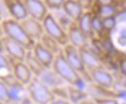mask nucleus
Returning <instances> with one entry per match:
<instances>
[{
  "mask_svg": "<svg viewBox=\"0 0 126 104\" xmlns=\"http://www.w3.org/2000/svg\"><path fill=\"white\" fill-rule=\"evenodd\" d=\"M10 60L12 61V72L14 77L19 83L23 84L24 86H27L34 77V74L29 68V66L24 61L15 60L12 59Z\"/></svg>",
  "mask_w": 126,
  "mask_h": 104,
  "instance_id": "0eeeda50",
  "label": "nucleus"
},
{
  "mask_svg": "<svg viewBox=\"0 0 126 104\" xmlns=\"http://www.w3.org/2000/svg\"><path fill=\"white\" fill-rule=\"evenodd\" d=\"M47 7L48 9H52V10H59L62 9L63 4L65 2V0H44Z\"/></svg>",
  "mask_w": 126,
  "mask_h": 104,
  "instance_id": "393cba45",
  "label": "nucleus"
},
{
  "mask_svg": "<svg viewBox=\"0 0 126 104\" xmlns=\"http://www.w3.org/2000/svg\"><path fill=\"white\" fill-rule=\"evenodd\" d=\"M114 4V0H94L93 6H102V5H110Z\"/></svg>",
  "mask_w": 126,
  "mask_h": 104,
  "instance_id": "c85d7f7f",
  "label": "nucleus"
},
{
  "mask_svg": "<svg viewBox=\"0 0 126 104\" xmlns=\"http://www.w3.org/2000/svg\"><path fill=\"white\" fill-rule=\"evenodd\" d=\"M92 28H93L95 34H98V35H102L103 32H105L102 18H100L99 16L94 14V13L92 16Z\"/></svg>",
  "mask_w": 126,
  "mask_h": 104,
  "instance_id": "5701e85b",
  "label": "nucleus"
},
{
  "mask_svg": "<svg viewBox=\"0 0 126 104\" xmlns=\"http://www.w3.org/2000/svg\"><path fill=\"white\" fill-rule=\"evenodd\" d=\"M31 51L34 57L45 68H51L56 55H54L52 52L47 49L40 41H37L35 43Z\"/></svg>",
  "mask_w": 126,
  "mask_h": 104,
  "instance_id": "9b49d317",
  "label": "nucleus"
},
{
  "mask_svg": "<svg viewBox=\"0 0 126 104\" xmlns=\"http://www.w3.org/2000/svg\"><path fill=\"white\" fill-rule=\"evenodd\" d=\"M1 29L5 36L20 43L28 51H31L36 43L21 25L20 21L15 19H5L1 21Z\"/></svg>",
  "mask_w": 126,
  "mask_h": 104,
  "instance_id": "f03ea898",
  "label": "nucleus"
},
{
  "mask_svg": "<svg viewBox=\"0 0 126 104\" xmlns=\"http://www.w3.org/2000/svg\"><path fill=\"white\" fill-rule=\"evenodd\" d=\"M24 62L29 66V68L31 69V71L33 72L34 76H39V75L41 74V73L46 69V68L37 60V59L34 57L32 51H28Z\"/></svg>",
  "mask_w": 126,
  "mask_h": 104,
  "instance_id": "6ab92c4d",
  "label": "nucleus"
},
{
  "mask_svg": "<svg viewBox=\"0 0 126 104\" xmlns=\"http://www.w3.org/2000/svg\"><path fill=\"white\" fill-rule=\"evenodd\" d=\"M67 34H68V39L69 43L74 45L77 48H81L87 45V36L80 30L77 21H73L67 29Z\"/></svg>",
  "mask_w": 126,
  "mask_h": 104,
  "instance_id": "ddd939ff",
  "label": "nucleus"
},
{
  "mask_svg": "<svg viewBox=\"0 0 126 104\" xmlns=\"http://www.w3.org/2000/svg\"><path fill=\"white\" fill-rule=\"evenodd\" d=\"M118 67L121 74L126 78V56L121 57L118 60Z\"/></svg>",
  "mask_w": 126,
  "mask_h": 104,
  "instance_id": "cd10ccee",
  "label": "nucleus"
},
{
  "mask_svg": "<svg viewBox=\"0 0 126 104\" xmlns=\"http://www.w3.org/2000/svg\"><path fill=\"white\" fill-rule=\"evenodd\" d=\"M1 49L10 59L19 61H24L28 53V50L20 43L5 35L1 37Z\"/></svg>",
  "mask_w": 126,
  "mask_h": 104,
  "instance_id": "39448f33",
  "label": "nucleus"
},
{
  "mask_svg": "<svg viewBox=\"0 0 126 104\" xmlns=\"http://www.w3.org/2000/svg\"><path fill=\"white\" fill-rule=\"evenodd\" d=\"M94 100L98 104H120L117 99L112 97H95Z\"/></svg>",
  "mask_w": 126,
  "mask_h": 104,
  "instance_id": "a878e982",
  "label": "nucleus"
},
{
  "mask_svg": "<svg viewBox=\"0 0 126 104\" xmlns=\"http://www.w3.org/2000/svg\"><path fill=\"white\" fill-rule=\"evenodd\" d=\"M33 104H34V103H33Z\"/></svg>",
  "mask_w": 126,
  "mask_h": 104,
  "instance_id": "f704fd0d",
  "label": "nucleus"
},
{
  "mask_svg": "<svg viewBox=\"0 0 126 104\" xmlns=\"http://www.w3.org/2000/svg\"><path fill=\"white\" fill-rule=\"evenodd\" d=\"M26 91L34 104H49L54 98L53 89L46 85L39 77L34 76L26 86Z\"/></svg>",
  "mask_w": 126,
  "mask_h": 104,
  "instance_id": "7ed1b4c3",
  "label": "nucleus"
},
{
  "mask_svg": "<svg viewBox=\"0 0 126 104\" xmlns=\"http://www.w3.org/2000/svg\"><path fill=\"white\" fill-rule=\"evenodd\" d=\"M92 16L93 12L85 11L80 17V19L77 21L80 30L87 36V38H92L95 34L92 28Z\"/></svg>",
  "mask_w": 126,
  "mask_h": 104,
  "instance_id": "dca6fc26",
  "label": "nucleus"
},
{
  "mask_svg": "<svg viewBox=\"0 0 126 104\" xmlns=\"http://www.w3.org/2000/svg\"><path fill=\"white\" fill-rule=\"evenodd\" d=\"M23 2L26 7L28 16L33 19L43 21V20L48 14V8L44 0H23Z\"/></svg>",
  "mask_w": 126,
  "mask_h": 104,
  "instance_id": "f8f14e48",
  "label": "nucleus"
},
{
  "mask_svg": "<svg viewBox=\"0 0 126 104\" xmlns=\"http://www.w3.org/2000/svg\"><path fill=\"white\" fill-rule=\"evenodd\" d=\"M95 7H96V12L94 14L98 15L102 19L107 18V17H111V16H116L117 14V9H116L115 4L95 6Z\"/></svg>",
  "mask_w": 126,
  "mask_h": 104,
  "instance_id": "412c9836",
  "label": "nucleus"
},
{
  "mask_svg": "<svg viewBox=\"0 0 126 104\" xmlns=\"http://www.w3.org/2000/svg\"><path fill=\"white\" fill-rule=\"evenodd\" d=\"M40 42L44 45L47 49H48L50 52H52L54 55H57L59 54L60 52H62L63 47L59 44L56 40H54L53 38H51L50 36H48L47 34H44L43 37L41 38Z\"/></svg>",
  "mask_w": 126,
  "mask_h": 104,
  "instance_id": "aec40b11",
  "label": "nucleus"
},
{
  "mask_svg": "<svg viewBox=\"0 0 126 104\" xmlns=\"http://www.w3.org/2000/svg\"><path fill=\"white\" fill-rule=\"evenodd\" d=\"M62 10L64 14L73 21H78L85 12L77 0H65Z\"/></svg>",
  "mask_w": 126,
  "mask_h": 104,
  "instance_id": "2eb2a0df",
  "label": "nucleus"
},
{
  "mask_svg": "<svg viewBox=\"0 0 126 104\" xmlns=\"http://www.w3.org/2000/svg\"><path fill=\"white\" fill-rule=\"evenodd\" d=\"M49 104H72V102L66 100L65 98H62V97H60V98L55 97Z\"/></svg>",
  "mask_w": 126,
  "mask_h": 104,
  "instance_id": "c756f323",
  "label": "nucleus"
},
{
  "mask_svg": "<svg viewBox=\"0 0 126 104\" xmlns=\"http://www.w3.org/2000/svg\"><path fill=\"white\" fill-rule=\"evenodd\" d=\"M89 72L90 79L95 84L103 89H110L113 86V77L108 70H106L103 67H98L92 69Z\"/></svg>",
  "mask_w": 126,
  "mask_h": 104,
  "instance_id": "9d476101",
  "label": "nucleus"
},
{
  "mask_svg": "<svg viewBox=\"0 0 126 104\" xmlns=\"http://www.w3.org/2000/svg\"><path fill=\"white\" fill-rule=\"evenodd\" d=\"M103 21V26L105 32H110L112 29H114L115 25H116V17L115 16H111V17H107L102 19Z\"/></svg>",
  "mask_w": 126,
  "mask_h": 104,
  "instance_id": "b1692460",
  "label": "nucleus"
},
{
  "mask_svg": "<svg viewBox=\"0 0 126 104\" xmlns=\"http://www.w3.org/2000/svg\"><path fill=\"white\" fill-rule=\"evenodd\" d=\"M78 104H98L96 101L94 100V98L93 99H88V98H85V99H83L82 101H80L79 103Z\"/></svg>",
  "mask_w": 126,
  "mask_h": 104,
  "instance_id": "7c9ffc66",
  "label": "nucleus"
},
{
  "mask_svg": "<svg viewBox=\"0 0 126 104\" xmlns=\"http://www.w3.org/2000/svg\"><path fill=\"white\" fill-rule=\"evenodd\" d=\"M84 11H89V9L94 5V0H77Z\"/></svg>",
  "mask_w": 126,
  "mask_h": 104,
  "instance_id": "bb28decb",
  "label": "nucleus"
},
{
  "mask_svg": "<svg viewBox=\"0 0 126 104\" xmlns=\"http://www.w3.org/2000/svg\"><path fill=\"white\" fill-rule=\"evenodd\" d=\"M63 53H64L66 60H68V62L79 72V74L82 75V76L84 75L85 77L89 76L88 70L86 69V67L84 66V64L81 60L79 48H77L74 45L69 43V44L65 45L63 47Z\"/></svg>",
  "mask_w": 126,
  "mask_h": 104,
  "instance_id": "423d86ee",
  "label": "nucleus"
},
{
  "mask_svg": "<svg viewBox=\"0 0 126 104\" xmlns=\"http://www.w3.org/2000/svg\"><path fill=\"white\" fill-rule=\"evenodd\" d=\"M125 88H126V82H125Z\"/></svg>",
  "mask_w": 126,
  "mask_h": 104,
  "instance_id": "72a5a7b5",
  "label": "nucleus"
},
{
  "mask_svg": "<svg viewBox=\"0 0 126 104\" xmlns=\"http://www.w3.org/2000/svg\"><path fill=\"white\" fill-rule=\"evenodd\" d=\"M67 97L70 99V101L72 103L78 104L80 101H82L83 99H85L87 97V94L82 89L69 85L68 91H67Z\"/></svg>",
  "mask_w": 126,
  "mask_h": 104,
  "instance_id": "a211bd4d",
  "label": "nucleus"
},
{
  "mask_svg": "<svg viewBox=\"0 0 126 104\" xmlns=\"http://www.w3.org/2000/svg\"><path fill=\"white\" fill-rule=\"evenodd\" d=\"M79 51L81 60H82L84 66L86 67V69L88 71L95 69V68H98V67H103L101 60L99 59V57L93 51H91L87 46L79 48Z\"/></svg>",
  "mask_w": 126,
  "mask_h": 104,
  "instance_id": "4468645a",
  "label": "nucleus"
},
{
  "mask_svg": "<svg viewBox=\"0 0 126 104\" xmlns=\"http://www.w3.org/2000/svg\"><path fill=\"white\" fill-rule=\"evenodd\" d=\"M0 102L6 104H10L12 102L9 87L5 83V81L2 79H0Z\"/></svg>",
  "mask_w": 126,
  "mask_h": 104,
  "instance_id": "4be33fe9",
  "label": "nucleus"
},
{
  "mask_svg": "<svg viewBox=\"0 0 126 104\" xmlns=\"http://www.w3.org/2000/svg\"><path fill=\"white\" fill-rule=\"evenodd\" d=\"M120 6H121V8H122L123 13H126V0H121Z\"/></svg>",
  "mask_w": 126,
  "mask_h": 104,
  "instance_id": "2f4dec72",
  "label": "nucleus"
},
{
  "mask_svg": "<svg viewBox=\"0 0 126 104\" xmlns=\"http://www.w3.org/2000/svg\"><path fill=\"white\" fill-rule=\"evenodd\" d=\"M1 3L4 4L12 19L21 21L29 17L23 0H1Z\"/></svg>",
  "mask_w": 126,
  "mask_h": 104,
  "instance_id": "6e6552de",
  "label": "nucleus"
},
{
  "mask_svg": "<svg viewBox=\"0 0 126 104\" xmlns=\"http://www.w3.org/2000/svg\"><path fill=\"white\" fill-rule=\"evenodd\" d=\"M43 25L45 28V33L56 40L62 47L69 44L67 31L51 14L48 13L43 20Z\"/></svg>",
  "mask_w": 126,
  "mask_h": 104,
  "instance_id": "20e7f679",
  "label": "nucleus"
},
{
  "mask_svg": "<svg viewBox=\"0 0 126 104\" xmlns=\"http://www.w3.org/2000/svg\"><path fill=\"white\" fill-rule=\"evenodd\" d=\"M37 77H39L46 85H47L51 89H54L55 87H58L59 85H61V82H63L61 78L53 70H49V68H46L41 74L37 76Z\"/></svg>",
  "mask_w": 126,
  "mask_h": 104,
  "instance_id": "f3484780",
  "label": "nucleus"
},
{
  "mask_svg": "<svg viewBox=\"0 0 126 104\" xmlns=\"http://www.w3.org/2000/svg\"><path fill=\"white\" fill-rule=\"evenodd\" d=\"M1 104H6V103H3V102H1Z\"/></svg>",
  "mask_w": 126,
  "mask_h": 104,
  "instance_id": "473e14b6",
  "label": "nucleus"
},
{
  "mask_svg": "<svg viewBox=\"0 0 126 104\" xmlns=\"http://www.w3.org/2000/svg\"><path fill=\"white\" fill-rule=\"evenodd\" d=\"M21 25L27 32V34L34 41H40L43 35L45 34V28L43 25V21L28 17L20 21Z\"/></svg>",
  "mask_w": 126,
  "mask_h": 104,
  "instance_id": "1a4fd4ad",
  "label": "nucleus"
},
{
  "mask_svg": "<svg viewBox=\"0 0 126 104\" xmlns=\"http://www.w3.org/2000/svg\"><path fill=\"white\" fill-rule=\"evenodd\" d=\"M51 69L58 75L63 82L69 84L70 86H74L79 89L84 88V80L81 77V75L66 60L64 53L60 52L55 56V59L53 60Z\"/></svg>",
  "mask_w": 126,
  "mask_h": 104,
  "instance_id": "f257e3e1",
  "label": "nucleus"
}]
</instances>
